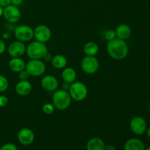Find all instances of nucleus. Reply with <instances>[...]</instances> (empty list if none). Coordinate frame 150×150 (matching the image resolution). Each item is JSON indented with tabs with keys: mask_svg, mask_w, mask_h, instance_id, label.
<instances>
[{
	"mask_svg": "<svg viewBox=\"0 0 150 150\" xmlns=\"http://www.w3.org/2000/svg\"><path fill=\"white\" fill-rule=\"evenodd\" d=\"M106 49L108 55L116 60L124 59L129 52V47L125 40L117 38L108 41Z\"/></svg>",
	"mask_w": 150,
	"mask_h": 150,
	"instance_id": "f257e3e1",
	"label": "nucleus"
},
{
	"mask_svg": "<svg viewBox=\"0 0 150 150\" xmlns=\"http://www.w3.org/2000/svg\"><path fill=\"white\" fill-rule=\"evenodd\" d=\"M71 100L72 98L69 92L62 89L55 91L52 97L53 105L59 111L67 109L71 103Z\"/></svg>",
	"mask_w": 150,
	"mask_h": 150,
	"instance_id": "f03ea898",
	"label": "nucleus"
},
{
	"mask_svg": "<svg viewBox=\"0 0 150 150\" xmlns=\"http://www.w3.org/2000/svg\"><path fill=\"white\" fill-rule=\"evenodd\" d=\"M26 52L31 59H41L48 53V48L45 43L36 40L28 45Z\"/></svg>",
	"mask_w": 150,
	"mask_h": 150,
	"instance_id": "7ed1b4c3",
	"label": "nucleus"
},
{
	"mask_svg": "<svg viewBox=\"0 0 150 150\" xmlns=\"http://www.w3.org/2000/svg\"><path fill=\"white\" fill-rule=\"evenodd\" d=\"M69 94L74 100L82 101L86 99L88 95L87 87L82 82L74 81L70 84Z\"/></svg>",
	"mask_w": 150,
	"mask_h": 150,
	"instance_id": "20e7f679",
	"label": "nucleus"
},
{
	"mask_svg": "<svg viewBox=\"0 0 150 150\" xmlns=\"http://www.w3.org/2000/svg\"><path fill=\"white\" fill-rule=\"evenodd\" d=\"M29 74L34 77H39L45 73L46 67L40 59H31L26 64L25 67Z\"/></svg>",
	"mask_w": 150,
	"mask_h": 150,
	"instance_id": "39448f33",
	"label": "nucleus"
},
{
	"mask_svg": "<svg viewBox=\"0 0 150 150\" xmlns=\"http://www.w3.org/2000/svg\"><path fill=\"white\" fill-rule=\"evenodd\" d=\"M15 37L21 42H27L34 38V29L28 25H20L15 28Z\"/></svg>",
	"mask_w": 150,
	"mask_h": 150,
	"instance_id": "423d86ee",
	"label": "nucleus"
},
{
	"mask_svg": "<svg viewBox=\"0 0 150 150\" xmlns=\"http://www.w3.org/2000/svg\"><path fill=\"white\" fill-rule=\"evenodd\" d=\"M99 61L95 57L86 56L81 62V67L83 72L87 74H94L99 69Z\"/></svg>",
	"mask_w": 150,
	"mask_h": 150,
	"instance_id": "0eeeda50",
	"label": "nucleus"
},
{
	"mask_svg": "<svg viewBox=\"0 0 150 150\" xmlns=\"http://www.w3.org/2000/svg\"><path fill=\"white\" fill-rule=\"evenodd\" d=\"M130 127L131 131L137 136H142L146 133L147 129L146 122L143 117H135L130 122Z\"/></svg>",
	"mask_w": 150,
	"mask_h": 150,
	"instance_id": "6e6552de",
	"label": "nucleus"
},
{
	"mask_svg": "<svg viewBox=\"0 0 150 150\" xmlns=\"http://www.w3.org/2000/svg\"><path fill=\"white\" fill-rule=\"evenodd\" d=\"M20 10L17 6L10 4L7 7H4V11H3V16L4 19L7 22L10 23H15L18 21L21 18Z\"/></svg>",
	"mask_w": 150,
	"mask_h": 150,
	"instance_id": "1a4fd4ad",
	"label": "nucleus"
},
{
	"mask_svg": "<svg viewBox=\"0 0 150 150\" xmlns=\"http://www.w3.org/2000/svg\"><path fill=\"white\" fill-rule=\"evenodd\" d=\"M34 37L37 41L45 43L51 39V31L50 28L45 25H38L34 29Z\"/></svg>",
	"mask_w": 150,
	"mask_h": 150,
	"instance_id": "9d476101",
	"label": "nucleus"
},
{
	"mask_svg": "<svg viewBox=\"0 0 150 150\" xmlns=\"http://www.w3.org/2000/svg\"><path fill=\"white\" fill-rule=\"evenodd\" d=\"M18 140L21 144L29 146L35 141V133L31 129L25 127L21 129L18 133Z\"/></svg>",
	"mask_w": 150,
	"mask_h": 150,
	"instance_id": "9b49d317",
	"label": "nucleus"
},
{
	"mask_svg": "<svg viewBox=\"0 0 150 150\" xmlns=\"http://www.w3.org/2000/svg\"><path fill=\"white\" fill-rule=\"evenodd\" d=\"M26 46L23 42L16 40L10 44L7 48L8 54L13 58L15 57H21L25 52H26Z\"/></svg>",
	"mask_w": 150,
	"mask_h": 150,
	"instance_id": "f8f14e48",
	"label": "nucleus"
},
{
	"mask_svg": "<svg viewBox=\"0 0 150 150\" xmlns=\"http://www.w3.org/2000/svg\"><path fill=\"white\" fill-rule=\"evenodd\" d=\"M41 86L47 92H54L58 88L59 81L55 76L47 75L41 80Z\"/></svg>",
	"mask_w": 150,
	"mask_h": 150,
	"instance_id": "ddd939ff",
	"label": "nucleus"
},
{
	"mask_svg": "<svg viewBox=\"0 0 150 150\" xmlns=\"http://www.w3.org/2000/svg\"><path fill=\"white\" fill-rule=\"evenodd\" d=\"M124 149L125 150H145L146 147L142 140L136 138H131L126 141Z\"/></svg>",
	"mask_w": 150,
	"mask_h": 150,
	"instance_id": "4468645a",
	"label": "nucleus"
},
{
	"mask_svg": "<svg viewBox=\"0 0 150 150\" xmlns=\"http://www.w3.org/2000/svg\"><path fill=\"white\" fill-rule=\"evenodd\" d=\"M16 92L18 95L21 96H26L29 95L32 89V86L29 81L27 80L18 81L16 85Z\"/></svg>",
	"mask_w": 150,
	"mask_h": 150,
	"instance_id": "2eb2a0df",
	"label": "nucleus"
},
{
	"mask_svg": "<svg viewBox=\"0 0 150 150\" xmlns=\"http://www.w3.org/2000/svg\"><path fill=\"white\" fill-rule=\"evenodd\" d=\"M105 144L102 139L93 137L88 141L86 144V150H104Z\"/></svg>",
	"mask_w": 150,
	"mask_h": 150,
	"instance_id": "dca6fc26",
	"label": "nucleus"
},
{
	"mask_svg": "<svg viewBox=\"0 0 150 150\" xmlns=\"http://www.w3.org/2000/svg\"><path fill=\"white\" fill-rule=\"evenodd\" d=\"M9 67L12 71L19 73L24 70L26 67V63L20 57H15L12 58L9 62Z\"/></svg>",
	"mask_w": 150,
	"mask_h": 150,
	"instance_id": "f3484780",
	"label": "nucleus"
},
{
	"mask_svg": "<svg viewBox=\"0 0 150 150\" xmlns=\"http://www.w3.org/2000/svg\"><path fill=\"white\" fill-rule=\"evenodd\" d=\"M116 35L119 39L125 40L130 38L131 35V29L127 24H120L116 28Z\"/></svg>",
	"mask_w": 150,
	"mask_h": 150,
	"instance_id": "a211bd4d",
	"label": "nucleus"
},
{
	"mask_svg": "<svg viewBox=\"0 0 150 150\" xmlns=\"http://www.w3.org/2000/svg\"><path fill=\"white\" fill-rule=\"evenodd\" d=\"M62 77L64 81L72 83L76 79V72L73 67H64L62 73Z\"/></svg>",
	"mask_w": 150,
	"mask_h": 150,
	"instance_id": "6ab92c4d",
	"label": "nucleus"
},
{
	"mask_svg": "<svg viewBox=\"0 0 150 150\" xmlns=\"http://www.w3.org/2000/svg\"><path fill=\"white\" fill-rule=\"evenodd\" d=\"M51 64L53 67L56 69H63L66 67L67 60L64 56L61 54H57L51 59Z\"/></svg>",
	"mask_w": 150,
	"mask_h": 150,
	"instance_id": "aec40b11",
	"label": "nucleus"
},
{
	"mask_svg": "<svg viewBox=\"0 0 150 150\" xmlns=\"http://www.w3.org/2000/svg\"><path fill=\"white\" fill-rule=\"evenodd\" d=\"M83 52L86 56L95 57L99 52V47L95 42H88L83 46Z\"/></svg>",
	"mask_w": 150,
	"mask_h": 150,
	"instance_id": "412c9836",
	"label": "nucleus"
},
{
	"mask_svg": "<svg viewBox=\"0 0 150 150\" xmlns=\"http://www.w3.org/2000/svg\"><path fill=\"white\" fill-rule=\"evenodd\" d=\"M9 86V82L5 76L0 75V92H5Z\"/></svg>",
	"mask_w": 150,
	"mask_h": 150,
	"instance_id": "4be33fe9",
	"label": "nucleus"
},
{
	"mask_svg": "<svg viewBox=\"0 0 150 150\" xmlns=\"http://www.w3.org/2000/svg\"><path fill=\"white\" fill-rule=\"evenodd\" d=\"M54 108H55V107L53 104L50 103H47L44 104L42 109L43 113H45V114H51L52 113H54Z\"/></svg>",
	"mask_w": 150,
	"mask_h": 150,
	"instance_id": "5701e85b",
	"label": "nucleus"
},
{
	"mask_svg": "<svg viewBox=\"0 0 150 150\" xmlns=\"http://www.w3.org/2000/svg\"><path fill=\"white\" fill-rule=\"evenodd\" d=\"M116 37H117V35H116V32L114 30H108L105 34V39L108 41H111L115 39V38H117Z\"/></svg>",
	"mask_w": 150,
	"mask_h": 150,
	"instance_id": "b1692460",
	"label": "nucleus"
},
{
	"mask_svg": "<svg viewBox=\"0 0 150 150\" xmlns=\"http://www.w3.org/2000/svg\"><path fill=\"white\" fill-rule=\"evenodd\" d=\"M29 76H30V75L29 74V73H28L27 70H26V69H24V70H23L22 71L19 72L18 73V78L21 81L28 80Z\"/></svg>",
	"mask_w": 150,
	"mask_h": 150,
	"instance_id": "393cba45",
	"label": "nucleus"
},
{
	"mask_svg": "<svg viewBox=\"0 0 150 150\" xmlns=\"http://www.w3.org/2000/svg\"><path fill=\"white\" fill-rule=\"evenodd\" d=\"M0 150H18V148L14 144L7 143L0 147Z\"/></svg>",
	"mask_w": 150,
	"mask_h": 150,
	"instance_id": "a878e982",
	"label": "nucleus"
},
{
	"mask_svg": "<svg viewBox=\"0 0 150 150\" xmlns=\"http://www.w3.org/2000/svg\"><path fill=\"white\" fill-rule=\"evenodd\" d=\"M8 98L4 95H0V108L5 107L8 104Z\"/></svg>",
	"mask_w": 150,
	"mask_h": 150,
	"instance_id": "bb28decb",
	"label": "nucleus"
},
{
	"mask_svg": "<svg viewBox=\"0 0 150 150\" xmlns=\"http://www.w3.org/2000/svg\"><path fill=\"white\" fill-rule=\"evenodd\" d=\"M6 50V44L2 40L0 39V55L2 54Z\"/></svg>",
	"mask_w": 150,
	"mask_h": 150,
	"instance_id": "cd10ccee",
	"label": "nucleus"
},
{
	"mask_svg": "<svg viewBox=\"0 0 150 150\" xmlns=\"http://www.w3.org/2000/svg\"><path fill=\"white\" fill-rule=\"evenodd\" d=\"M11 4V0H0V6L3 8Z\"/></svg>",
	"mask_w": 150,
	"mask_h": 150,
	"instance_id": "c85d7f7f",
	"label": "nucleus"
},
{
	"mask_svg": "<svg viewBox=\"0 0 150 150\" xmlns=\"http://www.w3.org/2000/svg\"><path fill=\"white\" fill-rule=\"evenodd\" d=\"M70 84H71V83H67V82L64 81V83H63L62 85V89H64V90L67 91V92H68L69 89H70Z\"/></svg>",
	"mask_w": 150,
	"mask_h": 150,
	"instance_id": "c756f323",
	"label": "nucleus"
},
{
	"mask_svg": "<svg viewBox=\"0 0 150 150\" xmlns=\"http://www.w3.org/2000/svg\"><path fill=\"white\" fill-rule=\"evenodd\" d=\"M22 2H23V0H11V4L17 6V7L21 5L22 4Z\"/></svg>",
	"mask_w": 150,
	"mask_h": 150,
	"instance_id": "7c9ffc66",
	"label": "nucleus"
},
{
	"mask_svg": "<svg viewBox=\"0 0 150 150\" xmlns=\"http://www.w3.org/2000/svg\"><path fill=\"white\" fill-rule=\"evenodd\" d=\"M104 150H117V149H116L115 146H113V145L108 144V145H105V148H104Z\"/></svg>",
	"mask_w": 150,
	"mask_h": 150,
	"instance_id": "2f4dec72",
	"label": "nucleus"
},
{
	"mask_svg": "<svg viewBox=\"0 0 150 150\" xmlns=\"http://www.w3.org/2000/svg\"><path fill=\"white\" fill-rule=\"evenodd\" d=\"M42 59H45V61L48 62V61H51V59H52V57H51V54H48V53H47V54H45V56H44V57Z\"/></svg>",
	"mask_w": 150,
	"mask_h": 150,
	"instance_id": "473e14b6",
	"label": "nucleus"
},
{
	"mask_svg": "<svg viewBox=\"0 0 150 150\" xmlns=\"http://www.w3.org/2000/svg\"><path fill=\"white\" fill-rule=\"evenodd\" d=\"M146 134H147V136H148V138H149V139H150V126L149 127H148L147 129H146Z\"/></svg>",
	"mask_w": 150,
	"mask_h": 150,
	"instance_id": "72a5a7b5",
	"label": "nucleus"
},
{
	"mask_svg": "<svg viewBox=\"0 0 150 150\" xmlns=\"http://www.w3.org/2000/svg\"><path fill=\"white\" fill-rule=\"evenodd\" d=\"M10 35L9 33H4V35H3V38H6V39H7V38H10Z\"/></svg>",
	"mask_w": 150,
	"mask_h": 150,
	"instance_id": "f704fd0d",
	"label": "nucleus"
},
{
	"mask_svg": "<svg viewBox=\"0 0 150 150\" xmlns=\"http://www.w3.org/2000/svg\"><path fill=\"white\" fill-rule=\"evenodd\" d=\"M3 11H4V8L0 6V18L3 16Z\"/></svg>",
	"mask_w": 150,
	"mask_h": 150,
	"instance_id": "c9c22d12",
	"label": "nucleus"
},
{
	"mask_svg": "<svg viewBox=\"0 0 150 150\" xmlns=\"http://www.w3.org/2000/svg\"><path fill=\"white\" fill-rule=\"evenodd\" d=\"M145 150H150V146H148V147H146V149H145Z\"/></svg>",
	"mask_w": 150,
	"mask_h": 150,
	"instance_id": "e433bc0d",
	"label": "nucleus"
},
{
	"mask_svg": "<svg viewBox=\"0 0 150 150\" xmlns=\"http://www.w3.org/2000/svg\"><path fill=\"white\" fill-rule=\"evenodd\" d=\"M149 114H150V103L149 104Z\"/></svg>",
	"mask_w": 150,
	"mask_h": 150,
	"instance_id": "4c0bfd02",
	"label": "nucleus"
},
{
	"mask_svg": "<svg viewBox=\"0 0 150 150\" xmlns=\"http://www.w3.org/2000/svg\"><path fill=\"white\" fill-rule=\"evenodd\" d=\"M0 30H1V25H0Z\"/></svg>",
	"mask_w": 150,
	"mask_h": 150,
	"instance_id": "58836bf2",
	"label": "nucleus"
}]
</instances>
